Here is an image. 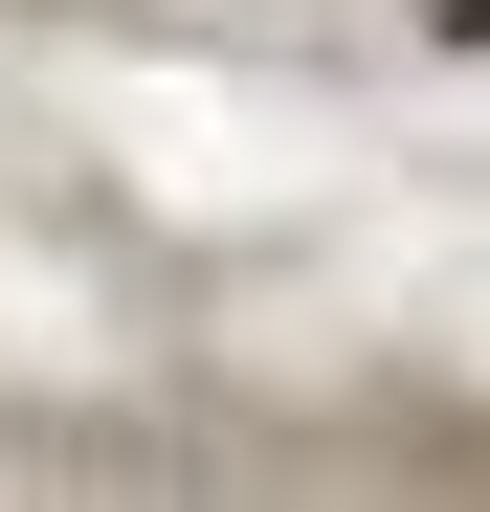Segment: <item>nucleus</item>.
<instances>
[{"instance_id":"f257e3e1","label":"nucleus","mask_w":490,"mask_h":512,"mask_svg":"<svg viewBox=\"0 0 490 512\" xmlns=\"http://www.w3.org/2000/svg\"><path fill=\"white\" fill-rule=\"evenodd\" d=\"M468 23H490V0H468Z\"/></svg>"}]
</instances>
